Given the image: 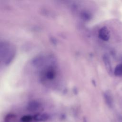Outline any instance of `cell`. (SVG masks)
I'll use <instances>...</instances> for the list:
<instances>
[{"instance_id":"obj_1","label":"cell","mask_w":122,"mask_h":122,"mask_svg":"<svg viewBox=\"0 0 122 122\" xmlns=\"http://www.w3.org/2000/svg\"><path fill=\"white\" fill-rule=\"evenodd\" d=\"M11 46L9 43H4V50L1 49V57L4 58L3 61L7 63L10 61L15 53L14 49Z\"/></svg>"},{"instance_id":"obj_4","label":"cell","mask_w":122,"mask_h":122,"mask_svg":"<svg viewBox=\"0 0 122 122\" xmlns=\"http://www.w3.org/2000/svg\"><path fill=\"white\" fill-rule=\"evenodd\" d=\"M41 107V105L39 102H32L28 104L27 109L30 112H36L40 109Z\"/></svg>"},{"instance_id":"obj_8","label":"cell","mask_w":122,"mask_h":122,"mask_svg":"<svg viewBox=\"0 0 122 122\" xmlns=\"http://www.w3.org/2000/svg\"><path fill=\"white\" fill-rule=\"evenodd\" d=\"M33 120V116L30 115H24L20 118L21 122H31Z\"/></svg>"},{"instance_id":"obj_5","label":"cell","mask_w":122,"mask_h":122,"mask_svg":"<svg viewBox=\"0 0 122 122\" xmlns=\"http://www.w3.org/2000/svg\"><path fill=\"white\" fill-rule=\"evenodd\" d=\"M49 118V116L47 113H37L33 116V120L37 122H44Z\"/></svg>"},{"instance_id":"obj_6","label":"cell","mask_w":122,"mask_h":122,"mask_svg":"<svg viewBox=\"0 0 122 122\" xmlns=\"http://www.w3.org/2000/svg\"><path fill=\"white\" fill-rule=\"evenodd\" d=\"M104 98H105V100L106 102V104L108 105V106H109L110 107H111L112 105L113 101L111 94L108 92L105 93V94H104Z\"/></svg>"},{"instance_id":"obj_9","label":"cell","mask_w":122,"mask_h":122,"mask_svg":"<svg viewBox=\"0 0 122 122\" xmlns=\"http://www.w3.org/2000/svg\"><path fill=\"white\" fill-rule=\"evenodd\" d=\"M14 118H15V115H14V114H8L6 116L5 118V122H9L11 120L14 119Z\"/></svg>"},{"instance_id":"obj_7","label":"cell","mask_w":122,"mask_h":122,"mask_svg":"<svg viewBox=\"0 0 122 122\" xmlns=\"http://www.w3.org/2000/svg\"><path fill=\"white\" fill-rule=\"evenodd\" d=\"M114 74L115 76L118 77L122 76V64H119L115 67Z\"/></svg>"},{"instance_id":"obj_2","label":"cell","mask_w":122,"mask_h":122,"mask_svg":"<svg viewBox=\"0 0 122 122\" xmlns=\"http://www.w3.org/2000/svg\"><path fill=\"white\" fill-rule=\"evenodd\" d=\"M99 38L104 41H107L110 39V33L107 27H102L99 31Z\"/></svg>"},{"instance_id":"obj_3","label":"cell","mask_w":122,"mask_h":122,"mask_svg":"<svg viewBox=\"0 0 122 122\" xmlns=\"http://www.w3.org/2000/svg\"><path fill=\"white\" fill-rule=\"evenodd\" d=\"M103 61L104 62V64L105 66V67L106 68V70L109 73L111 74L112 72V64L111 60L110 59L109 56L105 54L103 56Z\"/></svg>"},{"instance_id":"obj_10","label":"cell","mask_w":122,"mask_h":122,"mask_svg":"<svg viewBox=\"0 0 122 122\" xmlns=\"http://www.w3.org/2000/svg\"><path fill=\"white\" fill-rule=\"evenodd\" d=\"M83 122H87L86 121V119H85V118H84V119H83Z\"/></svg>"}]
</instances>
